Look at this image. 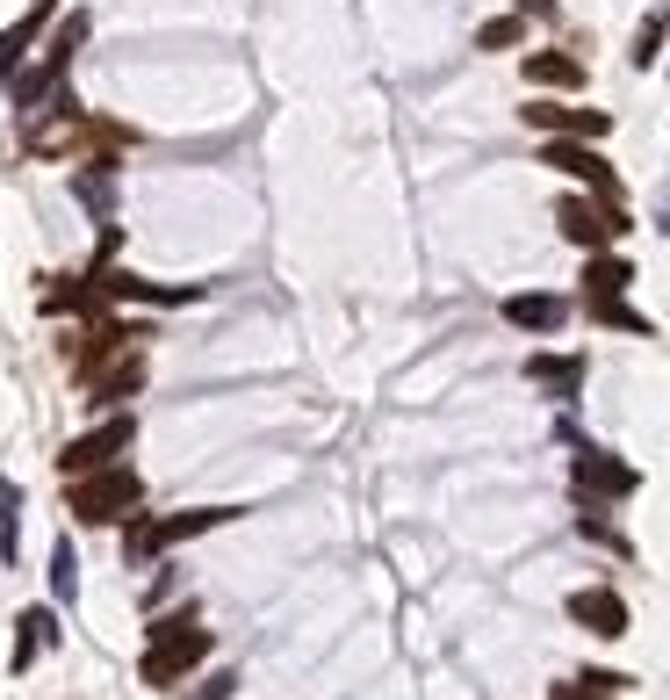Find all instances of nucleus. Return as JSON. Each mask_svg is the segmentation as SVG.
Returning <instances> with one entry per match:
<instances>
[{
	"label": "nucleus",
	"mask_w": 670,
	"mask_h": 700,
	"mask_svg": "<svg viewBox=\"0 0 670 700\" xmlns=\"http://www.w3.org/2000/svg\"><path fill=\"white\" fill-rule=\"evenodd\" d=\"M548 700H613V693H599V686H591L585 672H577V679H563V686H555Z\"/></svg>",
	"instance_id": "obj_26"
},
{
	"label": "nucleus",
	"mask_w": 670,
	"mask_h": 700,
	"mask_svg": "<svg viewBox=\"0 0 670 700\" xmlns=\"http://www.w3.org/2000/svg\"><path fill=\"white\" fill-rule=\"evenodd\" d=\"M577 535H585V542H599V549H613V556H635V542L605 520V506H585V513H577Z\"/></svg>",
	"instance_id": "obj_22"
},
{
	"label": "nucleus",
	"mask_w": 670,
	"mask_h": 700,
	"mask_svg": "<svg viewBox=\"0 0 670 700\" xmlns=\"http://www.w3.org/2000/svg\"><path fill=\"white\" fill-rule=\"evenodd\" d=\"M51 599L58 607L80 599V556H72V542H51Z\"/></svg>",
	"instance_id": "obj_23"
},
{
	"label": "nucleus",
	"mask_w": 670,
	"mask_h": 700,
	"mask_svg": "<svg viewBox=\"0 0 670 700\" xmlns=\"http://www.w3.org/2000/svg\"><path fill=\"white\" fill-rule=\"evenodd\" d=\"M15 549H22V491L15 477H0V563H15Z\"/></svg>",
	"instance_id": "obj_20"
},
{
	"label": "nucleus",
	"mask_w": 670,
	"mask_h": 700,
	"mask_svg": "<svg viewBox=\"0 0 670 700\" xmlns=\"http://www.w3.org/2000/svg\"><path fill=\"white\" fill-rule=\"evenodd\" d=\"M635 289V261L627 253H585V297H627Z\"/></svg>",
	"instance_id": "obj_16"
},
{
	"label": "nucleus",
	"mask_w": 670,
	"mask_h": 700,
	"mask_svg": "<svg viewBox=\"0 0 670 700\" xmlns=\"http://www.w3.org/2000/svg\"><path fill=\"white\" fill-rule=\"evenodd\" d=\"M152 556H166V535H159V513H130V520H123V563H130V571H145V563Z\"/></svg>",
	"instance_id": "obj_17"
},
{
	"label": "nucleus",
	"mask_w": 670,
	"mask_h": 700,
	"mask_svg": "<svg viewBox=\"0 0 670 700\" xmlns=\"http://www.w3.org/2000/svg\"><path fill=\"white\" fill-rule=\"evenodd\" d=\"M51 8H58V0H30V15L0 30V94H8V80H15V72L30 66V44H36L44 30H51Z\"/></svg>",
	"instance_id": "obj_13"
},
{
	"label": "nucleus",
	"mask_w": 670,
	"mask_h": 700,
	"mask_svg": "<svg viewBox=\"0 0 670 700\" xmlns=\"http://www.w3.org/2000/svg\"><path fill=\"white\" fill-rule=\"evenodd\" d=\"M209 650H217V629H203L195 613L152 621V635H145V657H138V679L152 686V693H166V686H181L195 665H209Z\"/></svg>",
	"instance_id": "obj_1"
},
{
	"label": "nucleus",
	"mask_w": 670,
	"mask_h": 700,
	"mask_svg": "<svg viewBox=\"0 0 670 700\" xmlns=\"http://www.w3.org/2000/svg\"><path fill=\"white\" fill-rule=\"evenodd\" d=\"M585 376H591V362L585 354H527V383L533 390H548L555 404H577V390H585Z\"/></svg>",
	"instance_id": "obj_12"
},
{
	"label": "nucleus",
	"mask_w": 670,
	"mask_h": 700,
	"mask_svg": "<svg viewBox=\"0 0 670 700\" xmlns=\"http://www.w3.org/2000/svg\"><path fill=\"white\" fill-rule=\"evenodd\" d=\"M585 318L591 325H605V333H635V340H656V325L635 311L627 297H585Z\"/></svg>",
	"instance_id": "obj_18"
},
{
	"label": "nucleus",
	"mask_w": 670,
	"mask_h": 700,
	"mask_svg": "<svg viewBox=\"0 0 670 700\" xmlns=\"http://www.w3.org/2000/svg\"><path fill=\"white\" fill-rule=\"evenodd\" d=\"M245 506H188V513H159V535H166V549L195 542V535H217L223 520H239Z\"/></svg>",
	"instance_id": "obj_15"
},
{
	"label": "nucleus",
	"mask_w": 670,
	"mask_h": 700,
	"mask_svg": "<svg viewBox=\"0 0 670 700\" xmlns=\"http://www.w3.org/2000/svg\"><path fill=\"white\" fill-rule=\"evenodd\" d=\"M663 44H670V0L642 15V30H635V51H627V66H635V72H649L656 58H663Z\"/></svg>",
	"instance_id": "obj_19"
},
{
	"label": "nucleus",
	"mask_w": 670,
	"mask_h": 700,
	"mask_svg": "<svg viewBox=\"0 0 670 700\" xmlns=\"http://www.w3.org/2000/svg\"><path fill=\"white\" fill-rule=\"evenodd\" d=\"M519 72H527V88H555V94L585 88V58H569V51H527Z\"/></svg>",
	"instance_id": "obj_14"
},
{
	"label": "nucleus",
	"mask_w": 670,
	"mask_h": 700,
	"mask_svg": "<svg viewBox=\"0 0 670 700\" xmlns=\"http://www.w3.org/2000/svg\"><path fill=\"white\" fill-rule=\"evenodd\" d=\"M86 30H94V15H66V22H58V36H51V44H44V58L72 72V51H80V44H86Z\"/></svg>",
	"instance_id": "obj_24"
},
{
	"label": "nucleus",
	"mask_w": 670,
	"mask_h": 700,
	"mask_svg": "<svg viewBox=\"0 0 670 700\" xmlns=\"http://www.w3.org/2000/svg\"><path fill=\"white\" fill-rule=\"evenodd\" d=\"M656 231H670V181L656 188Z\"/></svg>",
	"instance_id": "obj_27"
},
{
	"label": "nucleus",
	"mask_w": 670,
	"mask_h": 700,
	"mask_svg": "<svg viewBox=\"0 0 670 700\" xmlns=\"http://www.w3.org/2000/svg\"><path fill=\"white\" fill-rule=\"evenodd\" d=\"M519 44H527V15H519V8L512 15H490L476 30V51H519Z\"/></svg>",
	"instance_id": "obj_21"
},
{
	"label": "nucleus",
	"mask_w": 670,
	"mask_h": 700,
	"mask_svg": "<svg viewBox=\"0 0 670 700\" xmlns=\"http://www.w3.org/2000/svg\"><path fill=\"white\" fill-rule=\"evenodd\" d=\"M130 440H138V420H130V412L116 404V420H102V426H86L80 440H66L58 470L80 477V470H102V462H123V456H130Z\"/></svg>",
	"instance_id": "obj_6"
},
{
	"label": "nucleus",
	"mask_w": 670,
	"mask_h": 700,
	"mask_svg": "<svg viewBox=\"0 0 670 700\" xmlns=\"http://www.w3.org/2000/svg\"><path fill=\"white\" fill-rule=\"evenodd\" d=\"M231 693H239V672H209V679L195 686L188 700H231Z\"/></svg>",
	"instance_id": "obj_25"
},
{
	"label": "nucleus",
	"mask_w": 670,
	"mask_h": 700,
	"mask_svg": "<svg viewBox=\"0 0 670 700\" xmlns=\"http://www.w3.org/2000/svg\"><path fill=\"white\" fill-rule=\"evenodd\" d=\"M519 116H527L541 138H591V145H599L605 130H613V116H605V108H569V102H527Z\"/></svg>",
	"instance_id": "obj_8"
},
{
	"label": "nucleus",
	"mask_w": 670,
	"mask_h": 700,
	"mask_svg": "<svg viewBox=\"0 0 670 700\" xmlns=\"http://www.w3.org/2000/svg\"><path fill=\"white\" fill-rule=\"evenodd\" d=\"M138 390H145V347H123L116 362H102L86 376V404H102V412L108 404H130Z\"/></svg>",
	"instance_id": "obj_10"
},
{
	"label": "nucleus",
	"mask_w": 670,
	"mask_h": 700,
	"mask_svg": "<svg viewBox=\"0 0 670 700\" xmlns=\"http://www.w3.org/2000/svg\"><path fill=\"white\" fill-rule=\"evenodd\" d=\"M541 167H555V174H569V181H585V188L599 195V203H620V210H627L613 159H605L591 138H541Z\"/></svg>",
	"instance_id": "obj_5"
},
{
	"label": "nucleus",
	"mask_w": 670,
	"mask_h": 700,
	"mask_svg": "<svg viewBox=\"0 0 670 700\" xmlns=\"http://www.w3.org/2000/svg\"><path fill=\"white\" fill-rule=\"evenodd\" d=\"M145 506V477L130 462H102V470H80L66 477V513L80 527H116Z\"/></svg>",
	"instance_id": "obj_2"
},
{
	"label": "nucleus",
	"mask_w": 670,
	"mask_h": 700,
	"mask_svg": "<svg viewBox=\"0 0 670 700\" xmlns=\"http://www.w3.org/2000/svg\"><path fill=\"white\" fill-rule=\"evenodd\" d=\"M58 643H66V629H58V607H22V621H15V657H8V672H15V679H30L36 657H44V650H58Z\"/></svg>",
	"instance_id": "obj_11"
},
{
	"label": "nucleus",
	"mask_w": 670,
	"mask_h": 700,
	"mask_svg": "<svg viewBox=\"0 0 670 700\" xmlns=\"http://www.w3.org/2000/svg\"><path fill=\"white\" fill-rule=\"evenodd\" d=\"M498 311H505L512 333H541V340L569 325V297H555V289H519V297H505Z\"/></svg>",
	"instance_id": "obj_9"
},
{
	"label": "nucleus",
	"mask_w": 670,
	"mask_h": 700,
	"mask_svg": "<svg viewBox=\"0 0 670 700\" xmlns=\"http://www.w3.org/2000/svg\"><path fill=\"white\" fill-rule=\"evenodd\" d=\"M563 613H569L585 635H599V643H620V635L635 629V607H627L613 585H577V593L563 599Z\"/></svg>",
	"instance_id": "obj_7"
},
{
	"label": "nucleus",
	"mask_w": 670,
	"mask_h": 700,
	"mask_svg": "<svg viewBox=\"0 0 670 700\" xmlns=\"http://www.w3.org/2000/svg\"><path fill=\"white\" fill-rule=\"evenodd\" d=\"M569 491H577V506H627L642 491V470L627 456H613V448H577L569 456Z\"/></svg>",
	"instance_id": "obj_3"
},
{
	"label": "nucleus",
	"mask_w": 670,
	"mask_h": 700,
	"mask_svg": "<svg viewBox=\"0 0 670 700\" xmlns=\"http://www.w3.org/2000/svg\"><path fill=\"white\" fill-rule=\"evenodd\" d=\"M555 231H563L577 253H605V245H620L635 231V217L620 210V203H599V195H563V203H555Z\"/></svg>",
	"instance_id": "obj_4"
}]
</instances>
